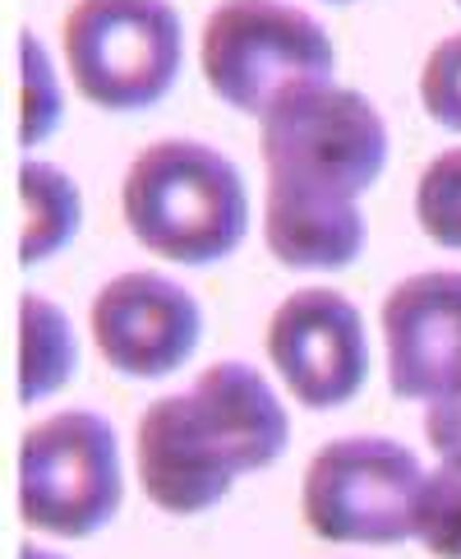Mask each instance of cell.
I'll return each mask as SVG.
<instances>
[{
  "instance_id": "16",
  "label": "cell",
  "mask_w": 461,
  "mask_h": 559,
  "mask_svg": "<svg viewBox=\"0 0 461 559\" xmlns=\"http://www.w3.org/2000/svg\"><path fill=\"white\" fill-rule=\"evenodd\" d=\"M420 107L438 130L461 134V33L444 37L420 70Z\"/></svg>"
},
{
  "instance_id": "1",
  "label": "cell",
  "mask_w": 461,
  "mask_h": 559,
  "mask_svg": "<svg viewBox=\"0 0 461 559\" xmlns=\"http://www.w3.org/2000/svg\"><path fill=\"white\" fill-rule=\"evenodd\" d=\"M268 167L264 241L287 269L337 273L365 254V194L388 167V126L365 93L332 79L300 84L258 116Z\"/></svg>"
},
{
  "instance_id": "10",
  "label": "cell",
  "mask_w": 461,
  "mask_h": 559,
  "mask_svg": "<svg viewBox=\"0 0 461 559\" xmlns=\"http://www.w3.org/2000/svg\"><path fill=\"white\" fill-rule=\"evenodd\" d=\"M388 389L402 403H434L461 389V273L434 269L397 283L384 301Z\"/></svg>"
},
{
  "instance_id": "7",
  "label": "cell",
  "mask_w": 461,
  "mask_h": 559,
  "mask_svg": "<svg viewBox=\"0 0 461 559\" xmlns=\"http://www.w3.org/2000/svg\"><path fill=\"white\" fill-rule=\"evenodd\" d=\"M125 495L120 444L107 416L60 412L33 426L19 444V513L33 532L84 536L102 532Z\"/></svg>"
},
{
  "instance_id": "6",
  "label": "cell",
  "mask_w": 461,
  "mask_h": 559,
  "mask_svg": "<svg viewBox=\"0 0 461 559\" xmlns=\"http://www.w3.org/2000/svg\"><path fill=\"white\" fill-rule=\"evenodd\" d=\"M420 472L415 453L384 435H347L314 453L300 509L314 536L342 546H402L415 536Z\"/></svg>"
},
{
  "instance_id": "15",
  "label": "cell",
  "mask_w": 461,
  "mask_h": 559,
  "mask_svg": "<svg viewBox=\"0 0 461 559\" xmlns=\"http://www.w3.org/2000/svg\"><path fill=\"white\" fill-rule=\"evenodd\" d=\"M19 74H24V148L47 144L60 126V79L47 47L33 33H19Z\"/></svg>"
},
{
  "instance_id": "20",
  "label": "cell",
  "mask_w": 461,
  "mask_h": 559,
  "mask_svg": "<svg viewBox=\"0 0 461 559\" xmlns=\"http://www.w3.org/2000/svg\"><path fill=\"white\" fill-rule=\"evenodd\" d=\"M457 5H461V0H457Z\"/></svg>"
},
{
  "instance_id": "11",
  "label": "cell",
  "mask_w": 461,
  "mask_h": 559,
  "mask_svg": "<svg viewBox=\"0 0 461 559\" xmlns=\"http://www.w3.org/2000/svg\"><path fill=\"white\" fill-rule=\"evenodd\" d=\"M19 199H24V236H19V264L37 269L47 264L51 254L65 250L78 223H84V199H78V186L70 181L60 167L37 163L28 157L19 167Z\"/></svg>"
},
{
  "instance_id": "4",
  "label": "cell",
  "mask_w": 461,
  "mask_h": 559,
  "mask_svg": "<svg viewBox=\"0 0 461 559\" xmlns=\"http://www.w3.org/2000/svg\"><path fill=\"white\" fill-rule=\"evenodd\" d=\"M60 43L74 88L116 116L157 107L185 61V28L171 0H74Z\"/></svg>"
},
{
  "instance_id": "3",
  "label": "cell",
  "mask_w": 461,
  "mask_h": 559,
  "mask_svg": "<svg viewBox=\"0 0 461 559\" xmlns=\"http://www.w3.org/2000/svg\"><path fill=\"white\" fill-rule=\"evenodd\" d=\"M120 213L138 246L185 269L222 264L250 231L245 176L198 139H157L138 153L120 186Z\"/></svg>"
},
{
  "instance_id": "13",
  "label": "cell",
  "mask_w": 461,
  "mask_h": 559,
  "mask_svg": "<svg viewBox=\"0 0 461 559\" xmlns=\"http://www.w3.org/2000/svg\"><path fill=\"white\" fill-rule=\"evenodd\" d=\"M415 542L434 559H461V457H444V467L425 476Z\"/></svg>"
},
{
  "instance_id": "14",
  "label": "cell",
  "mask_w": 461,
  "mask_h": 559,
  "mask_svg": "<svg viewBox=\"0 0 461 559\" xmlns=\"http://www.w3.org/2000/svg\"><path fill=\"white\" fill-rule=\"evenodd\" d=\"M415 217L444 250H461V148L438 153L415 186Z\"/></svg>"
},
{
  "instance_id": "5",
  "label": "cell",
  "mask_w": 461,
  "mask_h": 559,
  "mask_svg": "<svg viewBox=\"0 0 461 559\" xmlns=\"http://www.w3.org/2000/svg\"><path fill=\"white\" fill-rule=\"evenodd\" d=\"M198 56L208 88L240 116H264L277 97L337 70L328 28L287 0H222Z\"/></svg>"
},
{
  "instance_id": "17",
  "label": "cell",
  "mask_w": 461,
  "mask_h": 559,
  "mask_svg": "<svg viewBox=\"0 0 461 559\" xmlns=\"http://www.w3.org/2000/svg\"><path fill=\"white\" fill-rule=\"evenodd\" d=\"M425 439L438 457H461V389L434 397L425 412Z\"/></svg>"
},
{
  "instance_id": "2",
  "label": "cell",
  "mask_w": 461,
  "mask_h": 559,
  "mask_svg": "<svg viewBox=\"0 0 461 559\" xmlns=\"http://www.w3.org/2000/svg\"><path fill=\"white\" fill-rule=\"evenodd\" d=\"M291 444L282 397L258 370L217 361L185 393H167L138 421V481L157 509L194 518L217 509L250 472Z\"/></svg>"
},
{
  "instance_id": "12",
  "label": "cell",
  "mask_w": 461,
  "mask_h": 559,
  "mask_svg": "<svg viewBox=\"0 0 461 559\" xmlns=\"http://www.w3.org/2000/svg\"><path fill=\"white\" fill-rule=\"evenodd\" d=\"M19 337H24V352H19V397L33 407L70 384V374L78 370V347H74L70 319L47 296H24L19 301Z\"/></svg>"
},
{
  "instance_id": "19",
  "label": "cell",
  "mask_w": 461,
  "mask_h": 559,
  "mask_svg": "<svg viewBox=\"0 0 461 559\" xmlns=\"http://www.w3.org/2000/svg\"><path fill=\"white\" fill-rule=\"evenodd\" d=\"M328 5H351V0H328Z\"/></svg>"
},
{
  "instance_id": "8",
  "label": "cell",
  "mask_w": 461,
  "mask_h": 559,
  "mask_svg": "<svg viewBox=\"0 0 461 559\" xmlns=\"http://www.w3.org/2000/svg\"><path fill=\"white\" fill-rule=\"evenodd\" d=\"M268 356L291 397L310 412L347 407L369 379L365 319L351 296L332 287H300L277 306Z\"/></svg>"
},
{
  "instance_id": "9",
  "label": "cell",
  "mask_w": 461,
  "mask_h": 559,
  "mask_svg": "<svg viewBox=\"0 0 461 559\" xmlns=\"http://www.w3.org/2000/svg\"><path fill=\"white\" fill-rule=\"evenodd\" d=\"M204 310L162 273H120L93 296V343L125 379H167L198 352Z\"/></svg>"
},
{
  "instance_id": "18",
  "label": "cell",
  "mask_w": 461,
  "mask_h": 559,
  "mask_svg": "<svg viewBox=\"0 0 461 559\" xmlns=\"http://www.w3.org/2000/svg\"><path fill=\"white\" fill-rule=\"evenodd\" d=\"M19 559H60L56 550H43V546H19Z\"/></svg>"
}]
</instances>
